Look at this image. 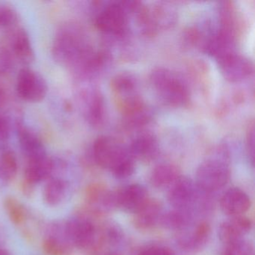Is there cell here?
<instances>
[{"mask_svg": "<svg viewBox=\"0 0 255 255\" xmlns=\"http://www.w3.org/2000/svg\"><path fill=\"white\" fill-rule=\"evenodd\" d=\"M96 51L83 26L75 22H66L59 28L52 46L56 62L67 67L77 77Z\"/></svg>", "mask_w": 255, "mask_h": 255, "instance_id": "1", "label": "cell"}, {"mask_svg": "<svg viewBox=\"0 0 255 255\" xmlns=\"http://www.w3.org/2000/svg\"><path fill=\"white\" fill-rule=\"evenodd\" d=\"M93 156L99 166L111 171L116 178H128L135 171V159L129 148L112 137L101 136L95 140Z\"/></svg>", "mask_w": 255, "mask_h": 255, "instance_id": "2", "label": "cell"}, {"mask_svg": "<svg viewBox=\"0 0 255 255\" xmlns=\"http://www.w3.org/2000/svg\"><path fill=\"white\" fill-rule=\"evenodd\" d=\"M231 176L230 155L226 146H219L204 159L196 171L197 186L210 194L223 188Z\"/></svg>", "mask_w": 255, "mask_h": 255, "instance_id": "3", "label": "cell"}, {"mask_svg": "<svg viewBox=\"0 0 255 255\" xmlns=\"http://www.w3.org/2000/svg\"><path fill=\"white\" fill-rule=\"evenodd\" d=\"M150 82L158 96L166 105L181 107L189 102V88L174 71L165 68H155L150 74Z\"/></svg>", "mask_w": 255, "mask_h": 255, "instance_id": "4", "label": "cell"}, {"mask_svg": "<svg viewBox=\"0 0 255 255\" xmlns=\"http://www.w3.org/2000/svg\"><path fill=\"white\" fill-rule=\"evenodd\" d=\"M95 18L98 30L107 36L122 39L128 36L130 24L129 1L104 2Z\"/></svg>", "mask_w": 255, "mask_h": 255, "instance_id": "5", "label": "cell"}, {"mask_svg": "<svg viewBox=\"0 0 255 255\" xmlns=\"http://www.w3.org/2000/svg\"><path fill=\"white\" fill-rule=\"evenodd\" d=\"M192 179L180 175L168 189V201L173 209L192 213L195 205H200L203 193Z\"/></svg>", "mask_w": 255, "mask_h": 255, "instance_id": "6", "label": "cell"}, {"mask_svg": "<svg viewBox=\"0 0 255 255\" xmlns=\"http://www.w3.org/2000/svg\"><path fill=\"white\" fill-rule=\"evenodd\" d=\"M16 92L23 101L40 102L47 96L48 86L42 76L31 68L25 67L17 74Z\"/></svg>", "mask_w": 255, "mask_h": 255, "instance_id": "7", "label": "cell"}, {"mask_svg": "<svg viewBox=\"0 0 255 255\" xmlns=\"http://www.w3.org/2000/svg\"><path fill=\"white\" fill-rule=\"evenodd\" d=\"M4 45L11 53L14 60L22 65H29L35 60V51L29 34L24 28L16 26L10 29Z\"/></svg>", "mask_w": 255, "mask_h": 255, "instance_id": "8", "label": "cell"}, {"mask_svg": "<svg viewBox=\"0 0 255 255\" xmlns=\"http://www.w3.org/2000/svg\"><path fill=\"white\" fill-rule=\"evenodd\" d=\"M216 61L221 74L231 83L243 81L253 74L252 62L236 51L225 55Z\"/></svg>", "mask_w": 255, "mask_h": 255, "instance_id": "9", "label": "cell"}, {"mask_svg": "<svg viewBox=\"0 0 255 255\" xmlns=\"http://www.w3.org/2000/svg\"><path fill=\"white\" fill-rule=\"evenodd\" d=\"M111 89L119 110L129 108L142 101L137 89L135 79L131 74L122 73L113 77Z\"/></svg>", "mask_w": 255, "mask_h": 255, "instance_id": "10", "label": "cell"}, {"mask_svg": "<svg viewBox=\"0 0 255 255\" xmlns=\"http://www.w3.org/2000/svg\"><path fill=\"white\" fill-rule=\"evenodd\" d=\"M114 192L116 209L132 214L136 213L150 198L146 188L138 183L128 185Z\"/></svg>", "mask_w": 255, "mask_h": 255, "instance_id": "11", "label": "cell"}, {"mask_svg": "<svg viewBox=\"0 0 255 255\" xmlns=\"http://www.w3.org/2000/svg\"><path fill=\"white\" fill-rule=\"evenodd\" d=\"M147 15L151 36L156 35L158 31L172 27L177 20V11L168 2H159L151 8L147 7Z\"/></svg>", "mask_w": 255, "mask_h": 255, "instance_id": "12", "label": "cell"}, {"mask_svg": "<svg viewBox=\"0 0 255 255\" xmlns=\"http://www.w3.org/2000/svg\"><path fill=\"white\" fill-rule=\"evenodd\" d=\"M252 228V220L244 215L230 216L219 225L218 235L224 245L231 244L244 240Z\"/></svg>", "mask_w": 255, "mask_h": 255, "instance_id": "13", "label": "cell"}, {"mask_svg": "<svg viewBox=\"0 0 255 255\" xmlns=\"http://www.w3.org/2000/svg\"><path fill=\"white\" fill-rule=\"evenodd\" d=\"M65 236L71 243L80 249H87L95 243V225L86 219H74L65 227Z\"/></svg>", "mask_w": 255, "mask_h": 255, "instance_id": "14", "label": "cell"}, {"mask_svg": "<svg viewBox=\"0 0 255 255\" xmlns=\"http://www.w3.org/2000/svg\"><path fill=\"white\" fill-rule=\"evenodd\" d=\"M180 237L177 239V244L180 249L188 253H195L205 246L210 238L211 228L207 222L197 224L192 231L187 232L186 230L180 231Z\"/></svg>", "mask_w": 255, "mask_h": 255, "instance_id": "15", "label": "cell"}, {"mask_svg": "<svg viewBox=\"0 0 255 255\" xmlns=\"http://www.w3.org/2000/svg\"><path fill=\"white\" fill-rule=\"evenodd\" d=\"M221 210L228 216H241L250 209L252 201L249 195L240 188L228 189L219 201Z\"/></svg>", "mask_w": 255, "mask_h": 255, "instance_id": "16", "label": "cell"}, {"mask_svg": "<svg viewBox=\"0 0 255 255\" xmlns=\"http://www.w3.org/2000/svg\"><path fill=\"white\" fill-rule=\"evenodd\" d=\"M16 128L20 149L28 161L47 156L45 146L35 132L20 122H17Z\"/></svg>", "mask_w": 255, "mask_h": 255, "instance_id": "17", "label": "cell"}, {"mask_svg": "<svg viewBox=\"0 0 255 255\" xmlns=\"http://www.w3.org/2000/svg\"><path fill=\"white\" fill-rule=\"evenodd\" d=\"M128 148L134 159L149 162L157 156L159 143L151 132H142L134 138Z\"/></svg>", "mask_w": 255, "mask_h": 255, "instance_id": "18", "label": "cell"}, {"mask_svg": "<svg viewBox=\"0 0 255 255\" xmlns=\"http://www.w3.org/2000/svg\"><path fill=\"white\" fill-rule=\"evenodd\" d=\"M162 213L161 203L158 200L149 198L147 202L134 213V225L140 230L150 229L159 224Z\"/></svg>", "mask_w": 255, "mask_h": 255, "instance_id": "19", "label": "cell"}, {"mask_svg": "<svg viewBox=\"0 0 255 255\" xmlns=\"http://www.w3.org/2000/svg\"><path fill=\"white\" fill-rule=\"evenodd\" d=\"M83 98L86 120L92 126H101L105 117V104L102 94L99 90L93 89L85 93Z\"/></svg>", "mask_w": 255, "mask_h": 255, "instance_id": "20", "label": "cell"}, {"mask_svg": "<svg viewBox=\"0 0 255 255\" xmlns=\"http://www.w3.org/2000/svg\"><path fill=\"white\" fill-rule=\"evenodd\" d=\"M53 168V161L47 155L29 160L25 170L26 181L31 184L40 183L50 177Z\"/></svg>", "mask_w": 255, "mask_h": 255, "instance_id": "21", "label": "cell"}, {"mask_svg": "<svg viewBox=\"0 0 255 255\" xmlns=\"http://www.w3.org/2000/svg\"><path fill=\"white\" fill-rule=\"evenodd\" d=\"M192 220L191 212L173 209L171 211L162 213L159 224L165 229L180 232L190 226Z\"/></svg>", "mask_w": 255, "mask_h": 255, "instance_id": "22", "label": "cell"}, {"mask_svg": "<svg viewBox=\"0 0 255 255\" xmlns=\"http://www.w3.org/2000/svg\"><path fill=\"white\" fill-rule=\"evenodd\" d=\"M180 174L178 168L171 164H161L155 167L150 175V183L157 189L169 188Z\"/></svg>", "mask_w": 255, "mask_h": 255, "instance_id": "23", "label": "cell"}, {"mask_svg": "<svg viewBox=\"0 0 255 255\" xmlns=\"http://www.w3.org/2000/svg\"><path fill=\"white\" fill-rule=\"evenodd\" d=\"M17 161L15 153L6 144H0V180L8 182L15 177Z\"/></svg>", "mask_w": 255, "mask_h": 255, "instance_id": "24", "label": "cell"}, {"mask_svg": "<svg viewBox=\"0 0 255 255\" xmlns=\"http://www.w3.org/2000/svg\"><path fill=\"white\" fill-rule=\"evenodd\" d=\"M66 190L65 181L60 179H51L44 187V201L49 205H58L65 199Z\"/></svg>", "mask_w": 255, "mask_h": 255, "instance_id": "25", "label": "cell"}, {"mask_svg": "<svg viewBox=\"0 0 255 255\" xmlns=\"http://www.w3.org/2000/svg\"><path fill=\"white\" fill-rule=\"evenodd\" d=\"M19 23V14L11 5H0V28L8 30L16 27Z\"/></svg>", "mask_w": 255, "mask_h": 255, "instance_id": "26", "label": "cell"}, {"mask_svg": "<svg viewBox=\"0 0 255 255\" xmlns=\"http://www.w3.org/2000/svg\"><path fill=\"white\" fill-rule=\"evenodd\" d=\"M220 255H255L253 245L246 240L224 245Z\"/></svg>", "mask_w": 255, "mask_h": 255, "instance_id": "27", "label": "cell"}, {"mask_svg": "<svg viewBox=\"0 0 255 255\" xmlns=\"http://www.w3.org/2000/svg\"><path fill=\"white\" fill-rule=\"evenodd\" d=\"M66 249L65 244L57 238L50 237L44 243V251L49 255H65Z\"/></svg>", "mask_w": 255, "mask_h": 255, "instance_id": "28", "label": "cell"}, {"mask_svg": "<svg viewBox=\"0 0 255 255\" xmlns=\"http://www.w3.org/2000/svg\"><path fill=\"white\" fill-rule=\"evenodd\" d=\"M246 148H247L249 159L253 165L254 161H255V124L253 121L248 127L247 133H246Z\"/></svg>", "mask_w": 255, "mask_h": 255, "instance_id": "29", "label": "cell"}, {"mask_svg": "<svg viewBox=\"0 0 255 255\" xmlns=\"http://www.w3.org/2000/svg\"><path fill=\"white\" fill-rule=\"evenodd\" d=\"M11 135V124L7 116L0 112V144L8 141Z\"/></svg>", "mask_w": 255, "mask_h": 255, "instance_id": "30", "label": "cell"}, {"mask_svg": "<svg viewBox=\"0 0 255 255\" xmlns=\"http://www.w3.org/2000/svg\"><path fill=\"white\" fill-rule=\"evenodd\" d=\"M138 255H175L172 250L165 246H149L144 248L138 253Z\"/></svg>", "mask_w": 255, "mask_h": 255, "instance_id": "31", "label": "cell"}, {"mask_svg": "<svg viewBox=\"0 0 255 255\" xmlns=\"http://www.w3.org/2000/svg\"><path fill=\"white\" fill-rule=\"evenodd\" d=\"M7 206H8V212H9L8 213H9L13 222L17 224L20 223L24 217V213H23L21 207L14 201H10Z\"/></svg>", "mask_w": 255, "mask_h": 255, "instance_id": "32", "label": "cell"}, {"mask_svg": "<svg viewBox=\"0 0 255 255\" xmlns=\"http://www.w3.org/2000/svg\"><path fill=\"white\" fill-rule=\"evenodd\" d=\"M8 99V91L2 83H0V112H2V110L7 104Z\"/></svg>", "mask_w": 255, "mask_h": 255, "instance_id": "33", "label": "cell"}, {"mask_svg": "<svg viewBox=\"0 0 255 255\" xmlns=\"http://www.w3.org/2000/svg\"><path fill=\"white\" fill-rule=\"evenodd\" d=\"M116 255V254H114V253H111V254H108V255Z\"/></svg>", "mask_w": 255, "mask_h": 255, "instance_id": "34", "label": "cell"}, {"mask_svg": "<svg viewBox=\"0 0 255 255\" xmlns=\"http://www.w3.org/2000/svg\"><path fill=\"white\" fill-rule=\"evenodd\" d=\"M0 255H5L2 252H0Z\"/></svg>", "mask_w": 255, "mask_h": 255, "instance_id": "35", "label": "cell"}]
</instances>
